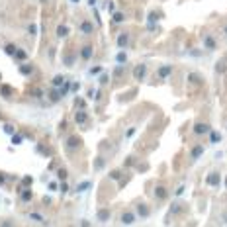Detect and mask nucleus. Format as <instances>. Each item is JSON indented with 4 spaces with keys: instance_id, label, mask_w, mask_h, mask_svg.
<instances>
[{
    "instance_id": "obj_1",
    "label": "nucleus",
    "mask_w": 227,
    "mask_h": 227,
    "mask_svg": "<svg viewBox=\"0 0 227 227\" xmlns=\"http://www.w3.org/2000/svg\"><path fill=\"white\" fill-rule=\"evenodd\" d=\"M192 131H194V135L202 137V135H209V131H212V127H209V123L198 122V123H194V127H192Z\"/></svg>"
},
{
    "instance_id": "obj_2",
    "label": "nucleus",
    "mask_w": 227,
    "mask_h": 227,
    "mask_svg": "<svg viewBox=\"0 0 227 227\" xmlns=\"http://www.w3.org/2000/svg\"><path fill=\"white\" fill-rule=\"evenodd\" d=\"M135 219H137V214H133L131 209H125V212H122V215H119L122 225H133Z\"/></svg>"
},
{
    "instance_id": "obj_3",
    "label": "nucleus",
    "mask_w": 227,
    "mask_h": 227,
    "mask_svg": "<svg viewBox=\"0 0 227 227\" xmlns=\"http://www.w3.org/2000/svg\"><path fill=\"white\" fill-rule=\"evenodd\" d=\"M206 184H208L209 188H217L221 184V174L217 172V170H214V172H209L208 176H206Z\"/></svg>"
},
{
    "instance_id": "obj_4",
    "label": "nucleus",
    "mask_w": 227,
    "mask_h": 227,
    "mask_svg": "<svg viewBox=\"0 0 227 227\" xmlns=\"http://www.w3.org/2000/svg\"><path fill=\"white\" fill-rule=\"evenodd\" d=\"M80 145H82V139H80L78 135H71V137H67V141H65V147H67L69 151H77L78 147H80Z\"/></svg>"
},
{
    "instance_id": "obj_5",
    "label": "nucleus",
    "mask_w": 227,
    "mask_h": 227,
    "mask_svg": "<svg viewBox=\"0 0 227 227\" xmlns=\"http://www.w3.org/2000/svg\"><path fill=\"white\" fill-rule=\"evenodd\" d=\"M145 74H147V67L143 65V63H139V65L133 69V78H135V80H143Z\"/></svg>"
},
{
    "instance_id": "obj_6",
    "label": "nucleus",
    "mask_w": 227,
    "mask_h": 227,
    "mask_svg": "<svg viewBox=\"0 0 227 227\" xmlns=\"http://www.w3.org/2000/svg\"><path fill=\"white\" fill-rule=\"evenodd\" d=\"M204 151H206V147H204V145H194V147H192V151H190V159H192V161H198V159L204 155Z\"/></svg>"
},
{
    "instance_id": "obj_7",
    "label": "nucleus",
    "mask_w": 227,
    "mask_h": 227,
    "mask_svg": "<svg viewBox=\"0 0 227 227\" xmlns=\"http://www.w3.org/2000/svg\"><path fill=\"white\" fill-rule=\"evenodd\" d=\"M155 198H157V200H159V202L167 200V198H169V190L164 188L162 184H159V186H157V188H155Z\"/></svg>"
},
{
    "instance_id": "obj_8",
    "label": "nucleus",
    "mask_w": 227,
    "mask_h": 227,
    "mask_svg": "<svg viewBox=\"0 0 227 227\" xmlns=\"http://www.w3.org/2000/svg\"><path fill=\"white\" fill-rule=\"evenodd\" d=\"M110 215H112L110 209H108V208H102V209H98V212H96V219L102 221V223H106V221L110 219Z\"/></svg>"
},
{
    "instance_id": "obj_9",
    "label": "nucleus",
    "mask_w": 227,
    "mask_h": 227,
    "mask_svg": "<svg viewBox=\"0 0 227 227\" xmlns=\"http://www.w3.org/2000/svg\"><path fill=\"white\" fill-rule=\"evenodd\" d=\"M204 47H206V49H209V51L217 49V41H215L214 35H206V37H204Z\"/></svg>"
},
{
    "instance_id": "obj_10",
    "label": "nucleus",
    "mask_w": 227,
    "mask_h": 227,
    "mask_svg": "<svg viewBox=\"0 0 227 227\" xmlns=\"http://www.w3.org/2000/svg\"><path fill=\"white\" fill-rule=\"evenodd\" d=\"M127 43H129V35H127V33H119L117 39H116V45L119 47V49H125Z\"/></svg>"
},
{
    "instance_id": "obj_11",
    "label": "nucleus",
    "mask_w": 227,
    "mask_h": 227,
    "mask_svg": "<svg viewBox=\"0 0 227 227\" xmlns=\"http://www.w3.org/2000/svg\"><path fill=\"white\" fill-rule=\"evenodd\" d=\"M170 72H172V67H170V65H164V67H159L157 77H159V78H169Z\"/></svg>"
},
{
    "instance_id": "obj_12",
    "label": "nucleus",
    "mask_w": 227,
    "mask_h": 227,
    "mask_svg": "<svg viewBox=\"0 0 227 227\" xmlns=\"http://www.w3.org/2000/svg\"><path fill=\"white\" fill-rule=\"evenodd\" d=\"M20 200L24 202V204H27V202H32L33 200V190L32 188H26L22 194H20Z\"/></svg>"
},
{
    "instance_id": "obj_13",
    "label": "nucleus",
    "mask_w": 227,
    "mask_h": 227,
    "mask_svg": "<svg viewBox=\"0 0 227 227\" xmlns=\"http://www.w3.org/2000/svg\"><path fill=\"white\" fill-rule=\"evenodd\" d=\"M149 214H151L149 206H145V204H139V206H137V215H139V217L145 219V217H149Z\"/></svg>"
},
{
    "instance_id": "obj_14",
    "label": "nucleus",
    "mask_w": 227,
    "mask_h": 227,
    "mask_svg": "<svg viewBox=\"0 0 227 227\" xmlns=\"http://www.w3.org/2000/svg\"><path fill=\"white\" fill-rule=\"evenodd\" d=\"M80 32L86 33V35H90V33L94 32V26H92L88 20H84V22H80Z\"/></svg>"
},
{
    "instance_id": "obj_15",
    "label": "nucleus",
    "mask_w": 227,
    "mask_h": 227,
    "mask_svg": "<svg viewBox=\"0 0 227 227\" xmlns=\"http://www.w3.org/2000/svg\"><path fill=\"white\" fill-rule=\"evenodd\" d=\"M90 57H92V45H84L82 49H80V59L88 61Z\"/></svg>"
},
{
    "instance_id": "obj_16",
    "label": "nucleus",
    "mask_w": 227,
    "mask_h": 227,
    "mask_svg": "<svg viewBox=\"0 0 227 227\" xmlns=\"http://www.w3.org/2000/svg\"><path fill=\"white\" fill-rule=\"evenodd\" d=\"M86 119H88V116H86V112H84V110L77 112V116H74V122H77L78 125H82V123H86Z\"/></svg>"
},
{
    "instance_id": "obj_17",
    "label": "nucleus",
    "mask_w": 227,
    "mask_h": 227,
    "mask_svg": "<svg viewBox=\"0 0 227 227\" xmlns=\"http://www.w3.org/2000/svg\"><path fill=\"white\" fill-rule=\"evenodd\" d=\"M219 141H221V133L212 129V131H209V143H214V145H215V143H219Z\"/></svg>"
},
{
    "instance_id": "obj_18",
    "label": "nucleus",
    "mask_w": 227,
    "mask_h": 227,
    "mask_svg": "<svg viewBox=\"0 0 227 227\" xmlns=\"http://www.w3.org/2000/svg\"><path fill=\"white\" fill-rule=\"evenodd\" d=\"M69 35V27L67 26H59L57 27V37H67Z\"/></svg>"
},
{
    "instance_id": "obj_19",
    "label": "nucleus",
    "mask_w": 227,
    "mask_h": 227,
    "mask_svg": "<svg viewBox=\"0 0 227 227\" xmlns=\"http://www.w3.org/2000/svg\"><path fill=\"white\" fill-rule=\"evenodd\" d=\"M88 188H90V182H88V180H84V182H80V184L77 186V192L80 194V192H86Z\"/></svg>"
},
{
    "instance_id": "obj_20",
    "label": "nucleus",
    "mask_w": 227,
    "mask_h": 227,
    "mask_svg": "<svg viewBox=\"0 0 227 227\" xmlns=\"http://www.w3.org/2000/svg\"><path fill=\"white\" fill-rule=\"evenodd\" d=\"M116 61L119 63V65H123V63L127 61V53H125V51H119V53L116 55Z\"/></svg>"
},
{
    "instance_id": "obj_21",
    "label": "nucleus",
    "mask_w": 227,
    "mask_h": 227,
    "mask_svg": "<svg viewBox=\"0 0 227 227\" xmlns=\"http://www.w3.org/2000/svg\"><path fill=\"white\" fill-rule=\"evenodd\" d=\"M123 20H125V16H123L122 12H116L114 16H112V22H114V24H122Z\"/></svg>"
},
{
    "instance_id": "obj_22",
    "label": "nucleus",
    "mask_w": 227,
    "mask_h": 227,
    "mask_svg": "<svg viewBox=\"0 0 227 227\" xmlns=\"http://www.w3.org/2000/svg\"><path fill=\"white\" fill-rule=\"evenodd\" d=\"M104 164H106V161L102 159V157H98L96 162H94V169H96V170H102V169H104Z\"/></svg>"
},
{
    "instance_id": "obj_23",
    "label": "nucleus",
    "mask_w": 227,
    "mask_h": 227,
    "mask_svg": "<svg viewBox=\"0 0 227 227\" xmlns=\"http://www.w3.org/2000/svg\"><path fill=\"white\" fill-rule=\"evenodd\" d=\"M63 84H65V77L57 74V77L53 78V86H63Z\"/></svg>"
},
{
    "instance_id": "obj_24",
    "label": "nucleus",
    "mask_w": 227,
    "mask_h": 227,
    "mask_svg": "<svg viewBox=\"0 0 227 227\" xmlns=\"http://www.w3.org/2000/svg\"><path fill=\"white\" fill-rule=\"evenodd\" d=\"M32 65H22L20 67V72H22V74H32Z\"/></svg>"
},
{
    "instance_id": "obj_25",
    "label": "nucleus",
    "mask_w": 227,
    "mask_h": 227,
    "mask_svg": "<svg viewBox=\"0 0 227 227\" xmlns=\"http://www.w3.org/2000/svg\"><path fill=\"white\" fill-rule=\"evenodd\" d=\"M57 178L65 182V180H67V169H59V170H57Z\"/></svg>"
},
{
    "instance_id": "obj_26",
    "label": "nucleus",
    "mask_w": 227,
    "mask_h": 227,
    "mask_svg": "<svg viewBox=\"0 0 227 227\" xmlns=\"http://www.w3.org/2000/svg\"><path fill=\"white\" fill-rule=\"evenodd\" d=\"M4 51H6L8 55H16V51H18V49H16V47H14L12 43H8V45L4 47Z\"/></svg>"
},
{
    "instance_id": "obj_27",
    "label": "nucleus",
    "mask_w": 227,
    "mask_h": 227,
    "mask_svg": "<svg viewBox=\"0 0 227 227\" xmlns=\"http://www.w3.org/2000/svg\"><path fill=\"white\" fill-rule=\"evenodd\" d=\"M110 178H112V180H119V178H122V170H112Z\"/></svg>"
},
{
    "instance_id": "obj_28",
    "label": "nucleus",
    "mask_w": 227,
    "mask_h": 227,
    "mask_svg": "<svg viewBox=\"0 0 227 227\" xmlns=\"http://www.w3.org/2000/svg\"><path fill=\"white\" fill-rule=\"evenodd\" d=\"M32 182H33V178H32V176H24V180H22V186L30 188V186H32Z\"/></svg>"
},
{
    "instance_id": "obj_29",
    "label": "nucleus",
    "mask_w": 227,
    "mask_h": 227,
    "mask_svg": "<svg viewBox=\"0 0 227 227\" xmlns=\"http://www.w3.org/2000/svg\"><path fill=\"white\" fill-rule=\"evenodd\" d=\"M14 57H16V59H20V61H26V57H27V55H26V51H22V49H18Z\"/></svg>"
},
{
    "instance_id": "obj_30",
    "label": "nucleus",
    "mask_w": 227,
    "mask_h": 227,
    "mask_svg": "<svg viewBox=\"0 0 227 227\" xmlns=\"http://www.w3.org/2000/svg\"><path fill=\"white\" fill-rule=\"evenodd\" d=\"M227 69V65H225V61H219V63H217V67H215V71L217 72H223Z\"/></svg>"
},
{
    "instance_id": "obj_31",
    "label": "nucleus",
    "mask_w": 227,
    "mask_h": 227,
    "mask_svg": "<svg viewBox=\"0 0 227 227\" xmlns=\"http://www.w3.org/2000/svg\"><path fill=\"white\" fill-rule=\"evenodd\" d=\"M22 141H24V137H22V135H12V145H20Z\"/></svg>"
},
{
    "instance_id": "obj_32",
    "label": "nucleus",
    "mask_w": 227,
    "mask_h": 227,
    "mask_svg": "<svg viewBox=\"0 0 227 227\" xmlns=\"http://www.w3.org/2000/svg\"><path fill=\"white\" fill-rule=\"evenodd\" d=\"M0 92H2L4 96H10V94H12V88H10V86H2V88H0Z\"/></svg>"
},
{
    "instance_id": "obj_33",
    "label": "nucleus",
    "mask_w": 227,
    "mask_h": 227,
    "mask_svg": "<svg viewBox=\"0 0 227 227\" xmlns=\"http://www.w3.org/2000/svg\"><path fill=\"white\" fill-rule=\"evenodd\" d=\"M69 88H71V86H69V82H65V84L61 86V90H59V92H61V96H65L67 92H69Z\"/></svg>"
},
{
    "instance_id": "obj_34",
    "label": "nucleus",
    "mask_w": 227,
    "mask_h": 227,
    "mask_svg": "<svg viewBox=\"0 0 227 227\" xmlns=\"http://www.w3.org/2000/svg\"><path fill=\"white\" fill-rule=\"evenodd\" d=\"M4 133H8V135H12V133H14V127L10 125V123H6V125H4Z\"/></svg>"
},
{
    "instance_id": "obj_35",
    "label": "nucleus",
    "mask_w": 227,
    "mask_h": 227,
    "mask_svg": "<svg viewBox=\"0 0 227 227\" xmlns=\"http://www.w3.org/2000/svg\"><path fill=\"white\" fill-rule=\"evenodd\" d=\"M72 63H74V57H72V55H67V57H65V65H69V67H71Z\"/></svg>"
},
{
    "instance_id": "obj_36",
    "label": "nucleus",
    "mask_w": 227,
    "mask_h": 227,
    "mask_svg": "<svg viewBox=\"0 0 227 227\" xmlns=\"http://www.w3.org/2000/svg\"><path fill=\"white\" fill-rule=\"evenodd\" d=\"M178 212H180V206H178V204H172V206H170V214H178Z\"/></svg>"
},
{
    "instance_id": "obj_37",
    "label": "nucleus",
    "mask_w": 227,
    "mask_h": 227,
    "mask_svg": "<svg viewBox=\"0 0 227 227\" xmlns=\"http://www.w3.org/2000/svg\"><path fill=\"white\" fill-rule=\"evenodd\" d=\"M102 72V67H92L90 69V74H100Z\"/></svg>"
},
{
    "instance_id": "obj_38",
    "label": "nucleus",
    "mask_w": 227,
    "mask_h": 227,
    "mask_svg": "<svg viewBox=\"0 0 227 227\" xmlns=\"http://www.w3.org/2000/svg\"><path fill=\"white\" fill-rule=\"evenodd\" d=\"M27 32H30V33H33V35H35V33H37V26H35V24H32V26L27 27Z\"/></svg>"
},
{
    "instance_id": "obj_39",
    "label": "nucleus",
    "mask_w": 227,
    "mask_h": 227,
    "mask_svg": "<svg viewBox=\"0 0 227 227\" xmlns=\"http://www.w3.org/2000/svg\"><path fill=\"white\" fill-rule=\"evenodd\" d=\"M188 80H192V82H200V77H198V74H188Z\"/></svg>"
},
{
    "instance_id": "obj_40",
    "label": "nucleus",
    "mask_w": 227,
    "mask_h": 227,
    "mask_svg": "<svg viewBox=\"0 0 227 227\" xmlns=\"http://www.w3.org/2000/svg\"><path fill=\"white\" fill-rule=\"evenodd\" d=\"M61 192H63V194H67V192H69V184H67V182H63V184H61Z\"/></svg>"
},
{
    "instance_id": "obj_41",
    "label": "nucleus",
    "mask_w": 227,
    "mask_h": 227,
    "mask_svg": "<svg viewBox=\"0 0 227 227\" xmlns=\"http://www.w3.org/2000/svg\"><path fill=\"white\" fill-rule=\"evenodd\" d=\"M157 20H159V14H155V12H153V14L149 16V22L153 24V22H157Z\"/></svg>"
},
{
    "instance_id": "obj_42",
    "label": "nucleus",
    "mask_w": 227,
    "mask_h": 227,
    "mask_svg": "<svg viewBox=\"0 0 227 227\" xmlns=\"http://www.w3.org/2000/svg\"><path fill=\"white\" fill-rule=\"evenodd\" d=\"M182 192H184V184H182V186H178V188H176L174 196H182Z\"/></svg>"
},
{
    "instance_id": "obj_43",
    "label": "nucleus",
    "mask_w": 227,
    "mask_h": 227,
    "mask_svg": "<svg viewBox=\"0 0 227 227\" xmlns=\"http://www.w3.org/2000/svg\"><path fill=\"white\" fill-rule=\"evenodd\" d=\"M133 133H135V129H133V127H131V129H127V131H125V137H127V139H129V137L133 135Z\"/></svg>"
},
{
    "instance_id": "obj_44",
    "label": "nucleus",
    "mask_w": 227,
    "mask_h": 227,
    "mask_svg": "<svg viewBox=\"0 0 227 227\" xmlns=\"http://www.w3.org/2000/svg\"><path fill=\"white\" fill-rule=\"evenodd\" d=\"M30 217H32V219H35V221L41 219V215H39V214H30Z\"/></svg>"
},
{
    "instance_id": "obj_45",
    "label": "nucleus",
    "mask_w": 227,
    "mask_h": 227,
    "mask_svg": "<svg viewBox=\"0 0 227 227\" xmlns=\"http://www.w3.org/2000/svg\"><path fill=\"white\" fill-rule=\"evenodd\" d=\"M49 190L55 192V190H57V182H49Z\"/></svg>"
},
{
    "instance_id": "obj_46",
    "label": "nucleus",
    "mask_w": 227,
    "mask_h": 227,
    "mask_svg": "<svg viewBox=\"0 0 227 227\" xmlns=\"http://www.w3.org/2000/svg\"><path fill=\"white\" fill-rule=\"evenodd\" d=\"M100 82L106 84V82H108V74H102V77H100Z\"/></svg>"
},
{
    "instance_id": "obj_47",
    "label": "nucleus",
    "mask_w": 227,
    "mask_h": 227,
    "mask_svg": "<svg viewBox=\"0 0 227 227\" xmlns=\"http://www.w3.org/2000/svg\"><path fill=\"white\" fill-rule=\"evenodd\" d=\"M133 164V157H129V159H125V167H131Z\"/></svg>"
},
{
    "instance_id": "obj_48",
    "label": "nucleus",
    "mask_w": 227,
    "mask_h": 227,
    "mask_svg": "<svg viewBox=\"0 0 227 227\" xmlns=\"http://www.w3.org/2000/svg\"><path fill=\"white\" fill-rule=\"evenodd\" d=\"M80 227H90V223H88L86 219H82V221H80Z\"/></svg>"
},
{
    "instance_id": "obj_49",
    "label": "nucleus",
    "mask_w": 227,
    "mask_h": 227,
    "mask_svg": "<svg viewBox=\"0 0 227 227\" xmlns=\"http://www.w3.org/2000/svg\"><path fill=\"white\" fill-rule=\"evenodd\" d=\"M4 182H6V174H2V172H0V184H4Z\"/></svg>"
},
{
    "instance_id": "obj_50",
    "label": "nucleus",
    "mask_w": 227,
    "mask_h": 227,
    "mask_svg": "<svg viewBox=\"0 0 227 227\" xmlns=\"http://www.w3.org/2000/svg\"><path fill=\"white\" fill-rule=\"evenodd\" d=\"M0 227H12V225H10L8 221H4V223H2V225H0Z\"/></svg>"
},
{
    "instance_id": "obj_51",
    "label": "nucleus",
    "mask_w": 227,
    "mask_h": 227,
    "mask_svg": "<svg viewBox=\"0 0 227 227\" xmlns=\"http://www.w3.org/2000/svg\"><path fill=\"white\" fill-rule=\"evenodd\" d=\"M221 219H223V221H225V223H227V212H225V214H223V215H221Z\"/></svg>"
},
{
    "instance_id": "obj_52",
    "label": "nucleus",
    "mask_w": 227,
    "mask_h": 227,
    "mask_svg": "<svg viewBox=\"0 0 227 227\" xmlns=\"http://www.w3.org/2000/svg\"><path fill=\"white\" fill-rule=\"evenodd\" d=\"M225 188H227V176H225Z\"/></svg>"
},
{
    "instance_id": "obj_53",
    "label": "nucleus",
    "mask_w": 227,
    "mask_h": 227,
    "mask_svg": "<svg viewBox=\"0 0 227 227\" xmlns=\"http://www.w3.org/2000/svg\"><path fill=\"white\" fill-rule=\"evenodd\" d=\"M225 33H227V27H225Z\"/></svg>"
}]
</instances>
